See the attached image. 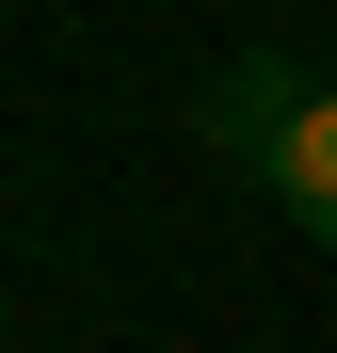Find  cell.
I'll use <instances>...</instances> for the list:
<instances>
[{
    "instance_id": "cell-2",
    "label": "cell",
    "mask_w": 337,
    "mask_h": 353,
    "mask_svg": "<svg viewBox=\"0 0 337 353\" xmlns=\"http://www.w3.org/2000/svg\"><path fill=\"white\" fill-rule=\"evenodd\" d=\"M257 176H273V209L337 257V81H305V112L273 129V161H257Z\"/></svg>"
},
{
    "instance_id": "cell-1",
    "label": "cell",
    "mask_w": 337,
    "mask_h": 353,
    "mask_svg": "<svg viewBox=\"0 0 337 353\" xmlns=\"http://www.w3.org/2000/svg\"><path fill=\"white\" fill-rule=\"evenodd\" d=\"M289 112H305V65H289V48H241V65L193 97V129H209L225 161H273V129H289Z\"/></svg>"
}]
</instances>
